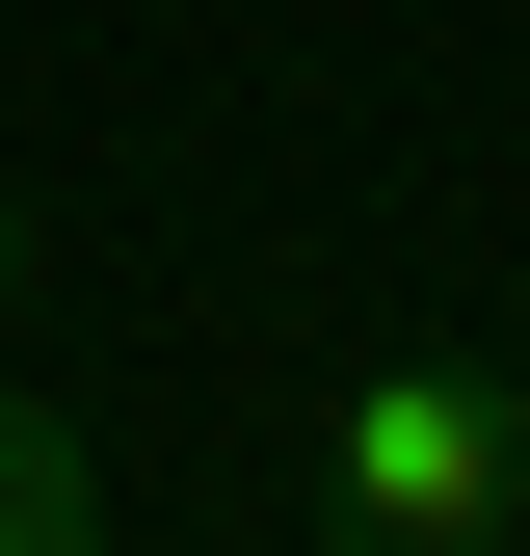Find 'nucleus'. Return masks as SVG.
<instances>
[{"mask_svg": "<svg viewBox=\"0 0 530 556\" xmlns=\"http://www.w3.org/2000/svg\"><path fill=\"white\" fill-rule=\"evenodd\" d=\"M318 556H530V397L478 344H371L318 397Z\"/></svg>", "mask_w": 530, "mask_h": 556, "instance_id": "1", "label": "nucleus"}, {"mask_svg": "<svg viewBox=\"0 0 530 556\" xmlns=\"http://www.w3.org/2000/svg\"><path fill=\"white\" fill-rule=\"evenodd\" d=\"M0 556H106V451L53 397H0Z\"/></svg>", "mask_w": 530, "mask_h": 556, "instance_id": "2", "label": "nucleus"}, {"mask_svg": "<svg viewBox=\"0 0 530 556\" xmlns=\"http://www.w3.org/2000/svg\"><path fill=\"white\" fill-rule=\"evenodd\" d=\"M0 292H27V186H0Z\"/></svg>", "mask_w": 530, "mask_h": 556, "instance_id": "3", "label": "nucleus"}, {"mask_svg": "<svg viewBox=\"0 0 530 556\" xmlns=\"http://www.w3.org/2000/svg\"><path fill=\"white\" fill-rule=\"evenodd\" d=\"M504 106H530V80H504Z\"/></svg>", "mask_w": 530, "mask_h": 556, "instance_id": "4", "label": "nucleus"}]
</instances>
